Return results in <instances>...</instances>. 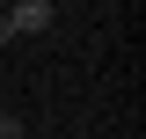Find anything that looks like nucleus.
<instances>
[{
    "label": "nucleus",
    "mask_w": 146,
    "mask_h": 139,
    "mask_svg": "<svg viewBox=\"0 0 146 139\" xmlns=\"http://www.w3.org/2000/svg\"><path fill=\"white\" fill-rule=\"evenodd\" d=\"M0 22H7V37H44V29L58 22V7H51V0H7Z\"/></svg>",
    "instance_id": "f257e3e1"
},
{
    "label": "nucleus",
    "mask_w": 146,
    "mask_h": 139,
    "mask_svg": "<svg viewBox=\"0 0 146 139\" xmlns=\"http://www.w3.org/2000/svg\"><path fill=\"white\" fill-rule=\"evenodd\" d=\"M0 139H22V117H15V110H0Z\"/></svg>",
    "instance_id": "f03ea898"
},
{
    "label": "nucleus",
    "mask_w": 146,
    "mask_h": 139,
    "mask_svg": "<svg viewBox=\"0 0 146 139\" xmlns=\"http://www.w3.org/2000/svg\"><path fill=\"white\" fill-rule=\"evenodd\" d=\"M0 15H7V0H0Z\"/></svg>",
    "instance_id": "7ed1b4c3"
}]
</instances>
